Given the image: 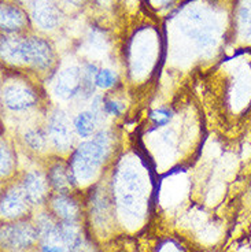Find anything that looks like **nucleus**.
Here are the masks:
<instances>
[{"mask_svg":"<svg viewBox=\"0 0 251 252\" xmlns=\"http://www.w3.org/2000/svg\"><path fill=\"white\" fill-rule=\"evenodd\" d=\"M1 57L8 62H21L37 70L50 69L54 63L51 44L41 37L1 38Z\"/></svg>","mask_w":251,"mask_h":252,"instance_id":"f257e3e1","label":"nucleus"},{"mask_svg":"<svg viewBox=\"0 0 251 252\" xmlns=\"http://www.w3.org/2000/svg\"><path fill=\"white\" fill-rule=\"evenodd\" d=\"M113 145V134L110 130H99L92 140L78 145L70 159V169L77 180H89L99 170L106 160Z\"/></svg>","mask_w":251,"mask_h":252,"instance_id":"f03ea898","label":"nucleus"},{"mask_svg":"<svg viewBox=\"0 0 251 252\" xmlns=\"http://www.w3.org/2000/svg\"><path fill=\"white\" fill-rule=\"evenodd\" d=\"M47 133L50 137L52 145L61 150L66 151L72 147L73 143V129L70 125V121L68 115L63 113L62 110H54L48 120V127Z\"/></svg>","mask_w":251,"mask_h":252,"instance_id":"7ed1b4c3","label":"nucleus"},{"mask_svg":"<svg viewBox=\"0 0 251 252\" xmlns=\"http://www.w3.org/2000/svg\"><path fill=\"white\" fill-rule=\"evenodd\" d=\"M36 92L22 84H10L3 88V103L11 111H26L37 104Z\"/></svg>","mask_w":251,"mask_h":252,"instance_id":"20e7f679","label":"nucleus"},{"mask_svg":"<svg viewBox=\"0 0 251 252\" xmlns=\"http://www.w3.org/2000/svg\"><path fill=\"white\" fill-rule=\"evenodd\" d=\"M82 88V70L80 67H69L58 74L54 85V94L59 99L70 100L80 97Z\"/></svg>","mask_w":251,"mask_h":252,"instance_id":"39448f33","label":"nucleus"},{"mask_svg":"<svg viewBox=\"0 0 251 252\" xmlns=\"http://www.w3.org/2000/svg\"><path fill=\"white\" fill-rule=\"evenodd\" d=\"M37 236V229L28 223L10 225L1 230V241L7 248H26L35 243Z\"/></svg>","mask_w":251,"mask_h":252,"instance_id":"423d86ee","label":"nucleus"},{"mask_svg":"<svg viewBox=\"0 0 251 252\" xmlns=\"http://www.w3.org/2000/svg\"><path fill=\"white\" fill-rule=\"evenodd\" d=\"M47 185H48V181L40 171H29L24 177L21 188L24 190L29 203L38 204L44 200L47 195Z\"/></svg>","mask_w":251,"mask_h":252,"instance_id":"0eeeda50","label":"nucleus"},{"mask_svg":"<svg viewBox=\"0 0 251 252\" xmlns=\"http://www.w3.org/2000/svg\"><path fill=\"white\" fill-rule=\"evenodd\" d=\"M32 15L35 22L43 29H54L59 24V11L51 0H36Z\"/></svg>","mask_w":251,"mask_h":252,"instance_id":"6e6552de","label":"nucleus"},{"mask_svg":"<svg viewBox=\"0 0 251 252\" xmlns=\"http://www.w3.org/2000/svg\"><path fill=\"white\" fill-rule=\"evenodd\" d=\"M47 180L51 187L59 190L61 193L66 192L77 183V178L70 169V164L61 163V162L51 166L47 174Z\"/></svg>","mask_w":251,"mask_h":252,"instance_id":"1a4fd4ad","label":"nucleus"},{"mask_svg":"<svg viewBox=\"0 0 251 252\" xmlns=\"http://www.w3.org/2000/svg\"><path fill=\"white\" fill-rule=\"evenodd\" d=\"M29 200L26 199L22 188H11L1 199V214L6 217H18L26 210Z\"/></svg>","mask_w":251,"mask_h":252,"instance_id":"9d476101","label":"nucleus"},{"mask_svg":"<svg viewBox=\"0 0 251 252\" xmlns=\"http://www.w3.org/2000/svg\"><path fill=\"white\" fill-rule=\"evenodd\" d=\"M28 24L25 13L18 6L3 3L1 6V29L6 33H17Z\"/></svg>","mask_w":251,"mask_h":252,"instance_id":"9b49d317","label":"nucleus"},{"mask_svg":"<svg viewBox=\"0 0 251 252\" xmlns=\"http://www.w3.org/2000/svg\"><path fill=\"white\" fill-rule=\"evenodd\" d=\"M52 208L55 214L62 220L63 223H75L78 220V206L77 203L65 193H59L52 200Z\"/></svg>","mask_w":251,"mask_h":252,"instance_id":"f8f14e48","label":"nucleus"},{"mask_svg":"<svg viewBox=\"0 0 251 252\" xmlns=\"http://www.w3.org/2000/svg\"><path fill=\"white\" fill-rule=\"evenodd\" d=\"M99 125V121L96 120L95 114L91 110L81 111L77 114L73 120V129L81 139H89L91 136L96 134V127Z\"/></svg>","mask_w":251,"mask_h":252,"instance_id":"ddd939ff","label":"nucleus"},{"mask_svg":"<svg viewBox=\"0 0 251 252\" xmlns=\"http://www.w3.org/2000/svg\"><path fill=\"white\" fill-rule=\"evenodd\" d=\"M24 141L33 151H43L47 147L48 133L38 129V127L37 129H29L24 134Z\"/></svg>","mask_w":251,"mask_h":252,"instance_id":"4468645a","label":"nucleus"},{"mask_svg":"<svg viewBox=\"0 0 251 252\" xmlns=\"http://www.w3.org/2000/svg\"><path fill=\"white\" fill-rule=\"evenodd\" d=\"M95 82H96V87L101 89H108L115 85L117 82V74L114 73L113 70L110 69H102L98 71L96 74V78H95Z\"/></svg>","mask_w":251,"mask_h":252,"instance_id":"2eb2a0df","label":"nucleus"},{"mask_svg":"<svg viewBox=\"0 0 251 252\" xmlns=\"http://www.w3.org/2000/svg\"><path fill=\"white\" fill-rule=\"evenodd\" d=\"M172 117H173V113L166 107L157 108V110L150 113V120L152 121V124L155 126L168 125L169 121L172 120Z\"/></svg>","mask_w":251,"mask_h":252,"instance_id":"dca6fc26","label":"nucleus"},{"mask_svg":"<svg viewBox=\"0 0 251 252\" xmlns=\"http://www.w3.org/2000/svg\"><path fill=\"white\" fill-rule=\"evenodd\" d=\"M124 104L122 103H119L117 100H111V99H105L103 100V111L107 115H110V117H118L122 114L124 111Z\"/></svg>","mask_w":251,"mask_h":252,"instance_id":"f3484780","label":"nucleus"},{"mask_svg":"<svg viewBox=\"0 0 251 252\" xmlns=\"http://www.w3.org/2000/svg\"><path fill=\"white\" fill-rule=\"evenodd\" d=\"M14 159L11 155V151L8 150V147L4 144H1V174L7 176L11 169H13Z\"/></svg>","mask_w":251,"mask_h":252,"instance_id":"a211bd4d","label":"nucleus"},{"mask_svg":"<svg viewBox=\"0 0 251 252\" xmlns=\"http://www.w3.org/2000/svg\"><path fill=\"white\" fill-rule=\"evenodd\" d=\"M41 252H62V248L58 246H52V244H45L41 248Z\"/></svg>","mask_w":251,"mask_h":252,"instance_id":"6ab92c4d","label":"nucleus"}]
</instances>
